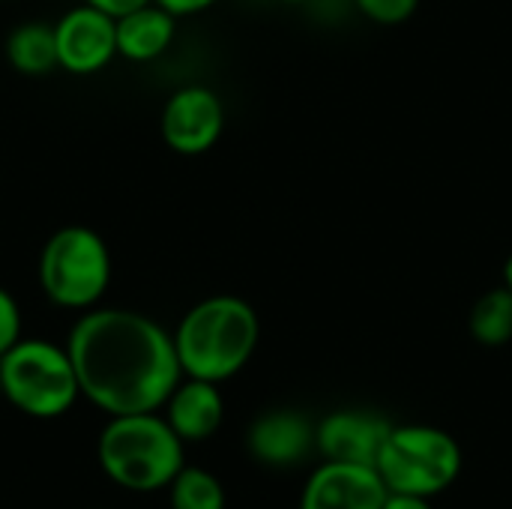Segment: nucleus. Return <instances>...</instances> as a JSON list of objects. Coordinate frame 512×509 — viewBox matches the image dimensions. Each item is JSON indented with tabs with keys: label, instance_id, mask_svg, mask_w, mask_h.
<instances>
[{
	"label": "nucleus",
	"instance_id": "9",
	"mask_svg": "<svg viewBox=\"0 0 512 509\" xmlns=\"http://www.w3.org/2000/svg\"><path fill=\"white\" fill-rule=\"evenodd\" d=\"M390 489L378 468L327 462L306 486L303 509H381Z\"/></svg>",
	"mask_w": 512,
	"mask_h": 509
},
{
	"label": "nucleus",
	"instance_id": "4",
	"mask_svg": "<svg viewBox=\"0 0 512 509\" xmlns=\"http://www.w3.org/2000/svg\"><path fill=\"white\" fill-rule=\"evenodd\" d=\"M0 390L30 417H57L81 393L69 351L39 339H18L0 357Z\"/></svg>",
	"mask_w": 512,
	"mask_h": 509
},
{
	"label": "nucleus",
	"instance_id": "24",
	"mask_svg": "<svg viewBox=\"0 0 512 509\" xmlns=\"http://www.w3.org/2000/svg\"><path fill=\"white\" fill-rule=\"evenodd\" d=\"M0 393H3V390H0Z\"/></svg>",
	"mask_w": 512,
	"mask_h": 509
},
{
	"label": "nucleus",
	"instance_id": "20",
	"mask_svg": "<svg viewBox=\"0 0 512 509\" xmlns=\"http://www.w3.org/2000/svg\"><path fill=\"white\" fill-rule=\"evenodd\" d=\"M381 509H432V507L426 504V498H423V495H399V492H390Z\"/></svg>",
	"mask_w": 512,
	"mask_h": 509
},
{
	"label": "nucleus",
	"instance_id": "10",
	"mask_svg": "<svg viewBox=\"0 0 512 509\" xmlns=\"http://www.w3.org/2000/svg\"><path fill=\"white\" fill-rule=\"evenodd\" d=\"M393 426L366 411H336L318 426V447L327 456V462H345V465H378V456L390 438Z\"/></svg>",
	"mask_w": 512,
	"mask_h": 509
},
{
	"label": "nucleus",
	"instance_id": "19",
	"mask_svg": "<svg viewBox=\"0 0 512 509\" xmlns=\"http://www.w3.org/2000/svg\"><path fill=\"white\" fill-rule=\"evenodd\" d=\"M87 3L96 6V9H102V12L111 15V18H120V15H126V12H135V9L147 6L150 0H87Z\"/></svg>",
	"mask_w": 512,
	"mask_h": 509
},
{
	"label": "nucleus",
	"instance_id": "12",
	"mask_svg": "<svg viewBox=\"0 0 512 509\" xmlns=\"http://www.w3.org/2000/svg\"><path fill=\"white\" fill-rule=\"evenodd\" d=\"M168 423L183 441H204L222 423V396L213 381L192 378L168 396Z\"/></svg>",
	"mask_w": 512,
	"mask_h": 509
},
{
	"label": "nucleus",
	"instance_id": "16",
	"mask_svg": "<svg viewBox=\"0 0 512 509\" xmlns=\"http://www.w3.org/2000/svg\"><path fill=\"white\" fill-rule=\"evenodd\" d=\"M171 507L225 509V492L213 474L201 468H180V474L171 480Z\"/></svg>",
	"mask_w": 512,
	"mask_h": 509
},
{
	"label": "nucleus",
	"instance_id": "22",
	"mask_svg": "<svg viewBox=\"0 0 512 509\" xmlns=\"http://www.w3.org/2000/svg\"><path fill=\"white\" fill-rule=\"evenodd\" d=\"M504 285L512 291V255L507 258V267H504Z\"/></svg>",
	"mask_w": 512,
	"mask_h": 509
},
{
	"label": "nucleus",
	"instance_id": "7",
	"mask_svg": "<svg viewBox=\"0 0 512 509\" xmlns=\"http://www.w3.org/2000/svg\"><path fill=\"white\" fill-rule=\"evenodd\" d=\"M225 126V111L222 102L213 90L207 87H183L177 90L162 114V135L168 147L177 153L195 156L210 150Z\"/></svg>",
	"mask_w": 512,
	"mask_h": 509
},
{
	"label": "nucleus",
	"instance_id": "17",
	"mask_svg": "<svg viewBox=\"0 0 512 509\" xmlns=\"http://www.w3.org/2000/svg\"><path fill=\"white\" fill-rule=\"evenodd\" d=\"M363 15H369L378 24H399L414 15L420 0H354Z\"/></svg>",
	"mask_w": 512,
	"mask_h": 509
},
{
	"label": "nucleus",
	"instance_id": "8",
	"mask_svg": "<svg viewBox=\"0 0 512 509\" xmlns=\"http://www.w3.org/2000/svg\"><path fill=\"white\" fill-rule=\"evenodd\" d=\"M57 33V60L69 72H96L117 51V18L105 15L96 6L72 9L54 27Z\"/></svg>",
	"mask_w": 512,
	"mask_h": 509
},
{
	"label": "nucleus",
	"instance_id": "1",
	"mask_svg": "<svg viewBox=\"0 0 512 509\" xmlns=\"http://www.w3.org/2000/svg\"><path fill=\"white\" fill-rule=\"evenodd\" d=\"M69 360L81 393L114 417L156 411L183 372L174 339L123 309L84 315L69 336Z\"/></svg>",
	"mask_w": 512,
	"mask_h": 509
},
{
	"label": "nucleus",
	"instance_id": "2",
	"mask_svg": "<svg viewBox=\"0 0 512 509\" xmlns=\"http://www.w3.org/2000/svg\"><path fill=\"white\" fill-rule=\"evenodd\" d=\"M258 345V315L237 297H210L198 303L177 327L174 348L183 372L201 381L237 375Z\"/></svg>",
	"mask_w": 512,
	"mask_h": 509
},
{
	"label": "nucleus",
	"instance_id": "15",
	"mask_svg": "<svg viewBox=\"0 0 512 509\" xmlns=\"http://www.w3.org/2000/svg\"><path fill=\"white\" fill-rule=\"evenodd\" d=\"M471 333L480 345L498 348L512 339V291L492 288L471 309Z\"/></svg>",
	"mask_w": 512,
	"mask_h": 509
},
{
	"label": "nucleus",
	"instance_id": "6",
	"mask_svg": "<svg viewBox=\"0 0 512 509\" xmlns=\"http://www.w3.org/2000/svg\"><path fill=\"white\" fill-rule=\"evenodd\" d=\"M111 279V258L99 234L90 228L57 231L39 258L42 291L66 309H84L102 297Z\"/></svg>",
	"mask_w": 512,
	"mask_h": 509
},
{
	"label": "nucleus",
	"instance_id": "23",
	"mask_svg": "<svg viewBox=\"0 0 512 509\" xmlns=\"http://www.w3.org/2000/svg\"><path fill=\"white\" fill-rule=\"evenodd\" d=\"M282 3H306V0H282Z\"/></svg>",
	"mask_w": 512,
	"mask_h": 509
},
{
	"label": "nucleus",
	"instance_id": "18",
	"mask_svg": "<svg viewBox=\"0 0 512 509\" xmlns=\"http://www.w3.org/2000/svg\"><path fill=\"white\" fill-rule=\"evenodd\" d=\"M18 333H21L18 306H15V300L0 288V357L18 342Z\"/></svg>",
	"mask_w": 512,
	"mask_h": 509
},
{
	"label": "nucleus",
	"instance_id": "21",
	"mask_svg": "<svg viewBox=\"0 0 512 509\" xmlns=\"http://www.w3.org/2000/svg\"><path fill=\"white\" fill-rule=\"evenodd\" d=\"M210 3H216V0H159V6H162V9H168L171 15L201 12V9H207Z\"/></svg>",
	"mask_w": 512,
	"mask_h": 509
},
{
	"label": "nucleus",
	"instance_id": "13",
	"mask_svg": "<svg viewBox=\"0 0 512 509\" xmlns=\"http://www.w3.org/2000/svg\"><path fill=\"white\" fill-rule=\"evenodd\" d=\"M174 39V15L162 6H141L117 18V51L129 60H153Z\"/></svg>",
	"mask_w": 512,
	"mask_h": 509
},
{
	"label": "nucleus",
	"instance_id": "11",
	"mask_svg": "<svg viewBox=\"0 0 512 509\" xmlns=\"http://www.w3.org/2000/svg\"><path fill=\"white\" fill-rule=\"evenodd\" d=\"M315 435L318 432H312L303 414L270 411L258 417L255 426L249 429V450L255 459L267 465H294L312 450V444L318 441Z\"/></svg>",
	"mask_w": 512,
	"mask_h": 509
},
{
	"label": "nucleus",
	"instance_id": "5",
	"mask_svg": "<svg viewBox=\"0 0 512 509\" xmlns=\"http://www.w3.org/2000/svg\"><path fill=\"white\" fill-rule=\"evenodd\" d=\"M378 474L390 492L435 495L444 492L462 468L459 444L432 426H393L381 456Z\"/></svg>",
	"mask_w": 512,
	"mask_h": 509
},
{
	"label": "nucleus",
	"instance_id": "3",
	"mask_svg": "<svg viewBox=\"0 0 512 509\" xmlns=\"http://www.w3.org/2000/svg\"><path fill=\"white\" fill-rule=\"evenodd\" d=\"M180 435L168 420L150 414H123L99 438V462L123 489L153 492L171 483L183 468Z\"/></svg>",
	"mask_w": 512,
	"mask_h": 509
},
{
	"label": "nucleus",
	"instance_id": "14",
	"mask_svg": "<svg viewBox=\"0 0 512 509\" xmlns=\"http://www.w3.org/2000/svg\"><path fill=\"white\" fill-rule=\"evenodd\" d=\"M6 54H9V63L24 75H42L60 66L57 33L48 24H21L18 30H12L6 42Z\"/></svg>",
	"mask_w": 512,
	"mask_h": 509
}]
</instances>
